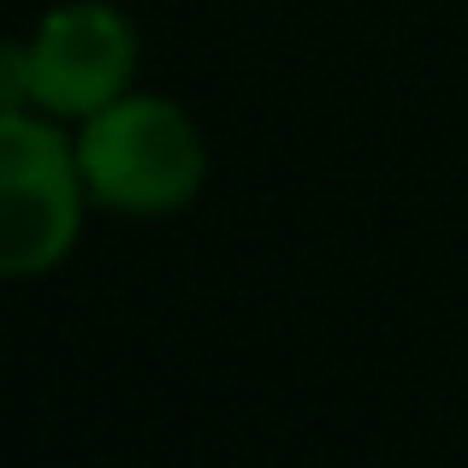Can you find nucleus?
<instances>
[{"instance_id":"nucleus-1","label":"nucleus","mask_w":468,"mask_h":468,"mask_svg":"<svg viewBox=\"0 0 468 468\" xmlns=\"http://www.w3.org/2000/svg\"><path fill=\"white\" fill-rule=\"evenodd\" d=\"M78 172L90 202L113 214H178L207 178V149L190 113L160 95H119L78 131Z\"/></svg>"},{"instance_id":"nucleus-2","label":"nucleus","mask_w":468,"mask_h":468,"mask_svg":"<svg viewBox=\"0 0 468 468\" xmlns=\"http://www.w3.org/2000/svg\"><path fill=\"white\" fill-rule=\"evenodd\" d=\"M83 202L78 143L24 107L0 113V279L54 273L78 243Z\"/></svg>"},{"instance_id":"nucleus-3","label":"nucleus","mask_w":468,"mask_h":468,"mask_svg":"<svg viewBox=\"0 0 468 468\" xmlns=\"http://www.w3.org/2000/svg\"><path fill=\"white\" fill-rule=\"evenodd\" d=\"M137 30L119 6L71 0L54 6L30 36V101L54 119H90L131 90Z\"/></svg>"},{"instance_id":"nucleus-4","label":"nucleus","mask_w":468,"mask_h":468,"mask_svg":"<svg viewBox=\"0 0 468 468\" xmlns=\"http://www.w3.org/2000/svg\"><path fill=\"white\" fill-rule=\"evenodd\" d=\"M30 101V48H0V113Z\"/></svg>"}]
</instances>
